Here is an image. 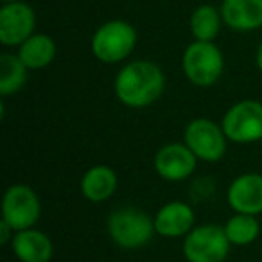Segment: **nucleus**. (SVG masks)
I'll list each match as a JSON object with an SVG mask.
<instances>
[{
  "label": "nucleus",
  "instance_id": "f257e3e1",
  "mask_svg": "<svg viewBox=\"0 0 262 262\" xmlns=\"http://www.w3.org/2000/svg\"><path fill=\"white\" fill-rule=\"evenodd\" d=\"M113 88L124 106L133 110L147 108L164 94L165 76L157 63L137 59L119 70Z\"/></svg>",
  "mask_w": 262,
  "mask_h": 262
},
{
  "label": "nucleus",
  "instance_id": "f03ea898",
  "mask_svg": "<svg viewBox=\"0 0 262 262\" xmlns=\"http://www.w3.org/2000/svg\"><path fill=\"white\" fill-rule=\"evenodd\" d=\"M137 45V31L129 22L110 20L102 24L92 36V52L101 63H120L133 52Z\"/></svg>",
  "mask_w": 262,
  "mask_h": 262
},
{
  "label": "nucleus",
  "instance_id": "7ed1b4c3",
  "mask_svg": "<svg viewBox=\"0 0 262 262\" xmlns=\"http://www.w3.org/2000/svg\"><path fill=\"white\" fill-rule=\"evenodd\" d=\"M182 69L192 84L212 86L225 70V58L214 41L196 40L183 51Z\"/></svg>",
  "mask_w": 262,
  "mask_h": 262
},
{
  "label": "nucleus",
  "instance_id": "20e7f679",
  "mask_svg": "<svg viewBox=\"0 0 262 262\" xmlns=\"http://www.w3.org/2000/svg\"><path fill=\"white\" fill-rule=\"evenodd\" d=\"M155 221L137 208H119L108 217V233L122 250H139L151 241Z\"/></svg>",
  "mask_w": 262,
  "mask_h": 262
},
{
  "label": "nucleus",
  "instance_id": "39448f33",
  "mask_svg": "<svg viewBox=\"0 0 262 262\" xmlns=\"http://www.w3.org/2000/svg\"><path fill=\"white\" fill-rule=\"evenodd\" d=\"M221 127L226 139L235 144H253L262 140V102L244 99L230 106Z\"/></svg>",
  "mask_w": 262,
  "mask_h": 262
},
{
  "label": "nucleus",
  "instance_id": "423d86ee",
  "mask_svg": "<svg viewBox=\"0 0 262 262\" xmlns=\"http://www.w3.org/2000/svg\"><path fill=\"white\" fill-rule=\"evenodd\" d=\"M230 244L223 226H194L183 241V255L189 262H225Z\"/></svg>",
  "mask_w": 262,
  "mask_h": 262
},
{
  "label": "nucleus",
  "instance_id": "0eeeda50",
  "mask_svg": "<svg viewBox=\"0 0 262 262\" xmlns=\"http://www.w3.org/2000/svg\"><path fill=\"white\" fill-rule=\"evenodd\" d=\"M41 215V203L38 194L29 185L16 183L4 192L2 198V219L15 232L34 228Z\"/></svg>",
  "mask_w": 262,
  "mask_h": 262
},
{
  "label": "nucleus",
  "instance_id": "6e6552de",
  "mask_svg": "<svg viewBox=\"0 0 262 262\" xmlns=\"http://www.w3.org/2000/svg\"><path fill=\"white\" fill-rule=\"evenodd\" d=\"M183 142L203 162H219L226 153V139L221 126L210 119H194L187 124Z\"/></svg>",
  "mask_w": 262,
  "mask_h": 262
},
{
  "label": "nucleus",
  "instance_id": "1a4fd4ad",
  "mask_svg": "<svg viewBox=\"0 0 262 262\" xmlns=\"http://www.w3.org/2000/svg\"><path fill=\"white\" fill-rule=\"evenodd\" d=\"M36 15L24 0L8 2L0 8V43L6 47L22 45L34 34Z\"/></svg>",
  "mask_w": 262,
  "mask_h": 262
},
{
  "label": "nucleus",
  "instance_id": "9d476101",
  "mask_svg": "<svg viewBox=\"0 0 262 262\" xmlns=\"http://www.w3.org/2000/svg\"><path fill=\"white\" fill-rule=\"evenodd\" d=\"M198 165V157L189 149L185 142L165 144L155 155V171L165 182H183Z\"/></svg>",
  "mask_w": 262,
  "mask_h": 262
},
{
  "label": "nucleus",
  "instance_id": "9b49d317",
  "mask_svg": "<svg viewBox=\"0 0 262 262\" xmlns=\"http://www.w3.org/2000/svg\"><path fill=\"white\" fill-rule=\"evenodd\" d=\"M226 200L237 214H262V174L246 172L237 176L230 183Z\"/></svg>",
  "mask_w": 262,
  "mask_h": 262
},
{
  "label": "nucleus",
  "instance_id": "f8f14e48",
  "mask_svg": "<svg viewBox=\"0 0 262 262\" xmlns=\"http://www.w3.org/2000/svg\"><path fill=\"white\" fill-rule=\"evenodd\" d=\"M155 230L165 239L185 237L194 228L196 215L194 210L183 201H169L155 215Z\"/></svg>",
  "mask_w": 262,
  "mask_h": 262
},
{
  "label": "nucleus",
  "instance_id": "ddd939ff",
  "mask_svg": "<svg viewBox=\"0 0 262 262\" xmlns=\"http://www.w3.org/2000/svg\"><path fill=\"white\" fill-rule=\"evenodd\" d=\"M219 11L233 31L250 33L262 27V0H223Z\"/></svg>",
  "mask_w": 262,
  "mask_h": 262
},
{
  "label": "nucleus",
  "instance_id": "4468645a",
  "mask_svg": "<svg viewBox=\"0 0 262 262\" xmlns=\"http://www.w3.org/2000/svg\"><path fill=\"white\" fill-rule=\"evenodd\" d=\"M15 257L20 262H49L54 255V246L47 233L36 228L16 232L11 241Z\"/></svg>",
  "mask_w": 262,
  "mask_h": 262
},
{
  "label": "nucleus",
  "instance_id": "2eb2a0df",
  "mask_svg": "<svg viewBox=\"0 0 262 262\" xmlns=\"http://www.w3.org/2000/svg\"><path fill=\"white\" fill-rule=\"evenodd\" d=\"M117 174L108 165H94L81 178V194L92 203H101L115 194Z\"/></svg>",
  "mask_w": 262,
  "mask_h": 262
},
{
  "label": "nucleus",
  "instance_id": "dca6fc26",
  "mask_svg": "<svg viewBox=\"0 0 262 262\" xmlns=\"http://www.w3.org/2000/svg\"><path fill=\"white\" fill-rule=\"evenodd\" d=\"M56 41L49 34H33L18 49V56L29 70L49 67L56 58Z\"/></svg>",
  "mask_w": 262,
  "mask_h": 262
},
{
  "label": "nucleus",
  "instance_id": "f3484780",
  "mask_svg": "<svg viewBox=\"0 0 262 262\" xmlns=\"http://www.w3.org/2000/svg\"><path fill=\"white\" fill-rule=\"evenodd\" d=\"M27 69L18 54H0V95H15L27 83Z\"/></svg>",
  "mask_w": 262,
  "mask_h": 262
},
{
  "label": "nucleus",
  "instance_id": "a211bd4d",
  "mask_svg": "<svg viewBox=\"0 0 262 262\" xmlns=\"http://www.w3.org/2000/svg\"><path fill=\"white\" fill-rule=\"evenodd\" d=\"M221 11H217L210 4H203L194 9L192 16H190V33H192L194 40L214 41L221 29Z\"/></svg>",
  "mask_w": 262,
  "mask_h": 262
},
{
  "label": "nucleus",
  "instance_id": "6ab92c4d",
  "mask_svg": "<svg viewBox=\"0 0 262 262\" xmlns=\"http://www.w3.org/2000/svg\"><path fill=\"white\" fill-rule=\"evenodd\" d=\"M225 233L228 241L235 246H246L251 244L260 233V225L255 219V215L250 214H237L232 215L228 221L225 223Z\"/></svg>",
  "mask_w": 262,
  "mask_h": 262
},
{
  "label": "nucleus",
  "instance_id": "aec40b11",
  "mask_svg": "<svg viewBox=\"0 0 262 262\" xmlns=\"http://www.w3.org/2000/svg\"><path fill=\"white\" fill-rule=\"evenodd\" d=\"M15 230L11 228V226L8 225V223L2 219L0 221V243L2 244H8L9 241H13V237H15Z\"/></svg>",
  "mask_w": 262,
  "mask_h": 262
},
{
  "label": "nucleus",
  "instance_id": "412c9836",
  "mask_svg": "<svg viewBox=\"0 0 262 262\" xmlns=\"http://www.w3.org/2000/svg\"><path fill=\"white\" fill-rule=\"evenodd\" d=\"M255 61H257L258 70L262 72V41H260V45H258V49H257V56H255Z\"/></svg>",
  "mask_w": 262,
  "mask_h": 262
},
{
  "label": "nucleus",
  "instance_id": "4be33fe9",
  "mask_svg": "<svg viewBox=\"0 0 262 262\" xmlns=\"http://www.w3.org/2000/svg\"><path fill=\"white\" fill-rule=\"evenodd\" d=\"M4 4H8V2H18V0H2Z\"/></svg>",
  "mask_w": 262,
  "mask_h": 262
},
{
  "label": "nucleus",
  "instance_id": "5701e85b",
  "mask_svg": "<svg viewBox=\"0 0 262 262\" xmlns=\"http://www.w3.org/2000/svg\"><path fill=\"white\" fill-rule=\"evenodd\" d=\"M260 147H262V140H260Z\"/></svg>",
  "mask_w": 262,
  "mask_h": 262
}]
</instances>
